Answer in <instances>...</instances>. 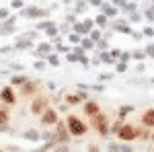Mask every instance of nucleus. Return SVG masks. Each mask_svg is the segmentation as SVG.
<instances>
[{
    "instance_id": "obj_6",
    "label": "nucleus",
    "mask_w": 154,
    "mask_h": 152,
    "mask_svg": "<svg viewBox=\"0 0 154 152\" xmlns=\"http://www.w3.org/2000/svg\"><path fill=\"white\" fill-rule=\"evenodd\" d=\"M2 99H4V103H14V95H12V91L11 88H4V91H2Z\"/></svg>"
},
{
    "instance_id": "obj_1",
    "label": "nucleus",
    "mask_w": 154,
    "mask_h": 152,
    "mask_svg": "<svg viewBox=\"0 0 154 152\" xmlns=\"http://www.w3.org/2000/svg\"><path fill=\"white\" fill-rule=\"evenodd\" d=\"M68 128H70V132H72V134H78V136L86 132L84 123L80 121V119H76L74 115H70V117H68Z\"/></svg>"
},
{
    "instance_id": "obj_4",
    "label": "nucleus",
    "mask_w": 154,
    "mask_h": 152,
    "mask_svg": "<svg viewBox=\"0 0 154 152\" xmlns=\"http://www.w3.org/2000/svg\"><path fill=\"white\" fill-rule=\"evenodd\" d=\"M142 121L146 123V126H150V128H154V109H148V111L144 113Z\"/></svg>"
},
{
    "instance_id": "obj_2",
    "label": "nucleus",
    "mask_w": 154,
    "mask_h": 152,
    "mask_svg": "<svg viewBox=\"0 0 154 152\" xmlns=\"http://www.w3.org/2000/svg\"><path fill=\"white\" fill-rule=\"evenodd\" d=\"M117 134H119L121 140H134V138H138V132L134 128H130V126H121L117 129Z\"/></svg>"
},
{
    "instance_id": "obj_11",
    "label": "nucleus",
    "mask_w": 154,
    "mask_h": 152,
    "mask_svg": "<svg viewBox=\"0 0 154 152\" xmlns=\"http://www.w3.org/2000/svg\"><path fill=\"white\" fill-rule=\"evenodd\" d=\"M78 101H80L78 97H68V103H78Z\"/></svg>"
},
{
    "instance_id": "obj_3",
    "label": "nucleus",
    "mask_w": 154,
    "mask_h": 152,
    "mask_svg": "<svg viewBox=\"0 0 154 152\" xmlns=\"http://www.w3.org/2000/svg\"><path fill=\"white\" fill-rule=\"evenodd\" d=\"M93 123H95V128L101 132V134H107V123H105V115H101V113H95L93 117Z\"/></svg>"
},
{
    "instance_id": "obj_10",
    "label": "nucleus",
    "mask_w": 154,
    "mask_h": 152,
    "mask_svg": "<svg viewBox=\"0 0 154 152\" xmlns=\"http://www.w3.org/2000/svg\"><path fill=\"white\" fill-rule=\"evenodd\" d=\"M6 111H0V126H2V123H6Z\"/></svg>"
},
{
    "instance_id": "obj_8",
    "label": "nucleus",
    "mask_w": 154,
    "mask_h": 152,
    "mask_svg": "<svg viewBox=\"0 0 154 152\" xmlns=\"http://www.w3.org/2000/svg\"><path fill=\"white\" fill-rule=\"evenodd\" d=\"M33 91H35V86H33L31 82H27V84L23 86V93H25V95H27V93H33Z\"/></svg>"
},
{
    "instance_id": "obj_7",
    "label": "nucleus",
    "mask_w": 154,
    "mask_h": 152,
    "mask_svg": "<svg viewBox=\"0 0 154 152\" xmlns=\"http://www.w3.org/2000/svg\"><path fill=\"white\" fill-rule=\"evenodd\" d=\"M86 113H91V115H95V113H99V107H97L95 103H88V105H86Z\"/></svg>"
},
{
    "instance_id": "obj_5",
    "label": "nucleus",
    "mask_w": 154,
    "mask_h": 152,
    "mask_svg": "<svg viewBox=\"0 0 154 152\" xmlns=\"http://www.w3.org/2000/svg\"><path fill=\"white\" fill-rule=\"evenodd\" d=\"M54 121H56V111L54 109H48L43 113V123H54Z\"/></svg>"
},
{
    "instance_id": "obj_9",
    "label": "nucleus",
    "mask_w": 154,
    "mask_h": 152,
    "mask_svg": "<svg viewBox=\"0 0 154 152\" xmlns=\"http://www.w3.org/2000/svg\"><path fill=\"white\" fill-rule=\"evenodd\" d=\"M41 101H43V99H37L35 103H33V111H35V113H39V111H41Z\"/></svg>"
}]
</instances>
